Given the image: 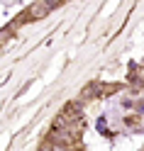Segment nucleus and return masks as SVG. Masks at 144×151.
Listing matches in <instances>:
<instances>
[{
	"label": "nucleus",
	"instance_id": "f257e3e1",
	"mask_svg": "<svg viewBox=\"0 0 144 151\" xmlns=\"http://www.w3.org/2000/svg\"><path fill=\"white\" fill-rule=\"evenodd\" d=\"M49 10H51V7L46 5L44 0H37V3L30 7V10L22 15V20H42V17H46V15H49Z\"/></svg>",
	"mask_w": 144,
	"mask_h": 151
}]
</instances>
